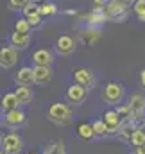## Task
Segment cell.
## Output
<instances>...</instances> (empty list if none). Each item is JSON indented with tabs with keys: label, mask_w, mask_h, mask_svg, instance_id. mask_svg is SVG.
Listing matches in <instances>:
<instances>
[{
	"label": "cell",
	"mask_w": 145,
	"mask_h": 154,
	"mask_svg": "<svg viewBox=\"0 0 145 154\" xmlns=\"http://www.w3.org/2000/svg\"><path fill=\"white\" fill-rule=\"evenodd\" d=\"M134 151H133V154H145V143L143 145H140V147H133Z\"/></svg>",
	"instance_id": "cell-30"
},
{
	"label": "cell",
	"mask_w": 145,
	"mask_h": 154,
	"mask_svg": "<svg viewBox=\"0 0 145 154\" xmlns=\"http://www.w3.org/2000/svg\"><path fill=\"white\" fill-rule=\"evenodd\" d=\"M31 0H7V7L11 9V11H23V7L29 4Z\"/></svg>",
	"instance_id": "cell-26"
},
{
	"label": "cell",
	"mask_w": 145,
	"mask_h": 154,
	"mask_svg": "<svg viewBox=\"0 0 145 154\" xmlns=\"http://www.w3.org/2000/svg\"><path fill=\"white\" fill-rule=\"evenodd\" d=\"M140 84L145 88V68L143 70H140Z\"/></svg>",
	"instance_id": "cell-32"
},
{
	"label": "cell",
	"mask_w": 145,
	"mask_h": 154,
	"mask_svg": "<svg viewBox=\"0 0 145 154\" xmlns=\"http://www.w3.org/2000/svg\"><path fill=\"white\" fill-rule=\"evenodd\" d=\"M9 45H13L18 50H25L31 45V34L27 32H18V31H11L9 32Z\"/></svg>",
	"instance_id": "cell-12"
},
{
	"label": "cell",
	"mask_w": 145,
	"mask_h": 154,
	"mask_svg": "<svg viewBox=\"0 0 145 154\" xmlns=\"http://www.w3.org/2000/svg\"><path fill=\"white\" fill-rule=\"evenodd\" d=\"M77 136H79L82 142H91V140L97 138V134H95V131H93V125H91V124H86V122L77 125Z\"/></svg>",
	"instance_id": "cell-19"
},
{
	"label": "cell",
	"mask_w": 145,
	"mask_h": 154,
	"mask_svg": "<svg viewBox=\"0 0 145 154\" xmlns=\"http://www.w3.org/2000/svg\"><path fill=\"white\" fill-rule=\"evenodd\" d=\"M75 47H77V39L73 38V36H70V34H61L59 38L56 39V43H54V50L59 56H63V57L72 56Z\"/></svg>",
	"instance_id": "cell-4"
},
{
	"label": "cell",
	"mask_w": 145,
	"mask_h": 154,
	"mask_svg": "<svg viewBox=\"0 0 145 154\" xmlns=\"http://www.w3.org/2000/svg\"><path fill=\"white\" fill-rule=\"evenodd\" d=\"M91 125H93V131H95V134H97V136H104V134H108V127H106V124H104V120H102V118L93 120V122H91Z\"/></svg>",
	"instance_id": "cell-25"
},
{
	"label": "cell",
	"mask_w": 145,
	"mask_h": 154,
	"mask_svg": "<svg viewBox=\"0 0 145 154\" xmlns=\"http://www.w3.org/2000/svg\"><path fill=\"white\" fill-rule=\"evenodd\" d=\"M18 100H20V106H25V104H31L32 99H34V93H32V86H16L14 90Z\"/></svg>",
	"instance_id": "cell-18"
},
{
	"label": "cell",
	"mask_w": 145,
	"mask_h": 154,
	"mask_svg": "<svg viewBox=\"0 0 145 154\" xmlns=\"http://www.w3.org/2000/svg\"><path fill=\"white\" fill-rule=\"evenodd\" d=\"M133 13L138 16L140 22H145V0H136L133 4Z\"/></svg>",
	"instance_id": "cell-24"
},
{
	"label": "cell",
	"mask_w": 145,
	"mask_h": 154,
	"mask_svg": "<svg viewBox=\"0 0 145 154\" xmlns=\"http://www.w3.org/2000/svg\"><path fill=\"white\" fill-rule=\"evenodd\" d=\"M18 63V48L13 45H2L0 47V68H13Z\"/></svg>",
	"instance_id": "cell-6"
},
{
	"label": "cell",
	"mask_w": 145,
	"mask_h": 154,
	"mask_svg": "<svg viewBox=\"0 0 145 154\" xmlns=\"http://www.w3.org/2000/svg\"><path fill=\"white\" fill-rule=\"evenodd\" d=\"M48 149L52 151V154H65V143L63 142H54L48 145Z\"/></svg>",
	"instance_id": "cell-29"
},
{
	"label": "cell",
	"mask_w": 145,
	"mask_h": 154,
	"mask_svg": "<svg viewBox=\"0 0 145 154\" xmlns=\"http://www.w3.org/2000/svg\"><path fill=\"white\" fill-rule=\"evenodd\" d=\"M47 116L50 122H54L57 125H66L72 120V108L66 102H54L48 106Z\"/></svg>",
	"instance_id": "cell-2"
},
{
	"label": "cell",
	"mask_w": 145,
	"mask_h": 154,
	"mask_svg": "<svg viewBox=\"0 0 145 154\" xmlns=\"http://www.w3.org/2000/svg\"><path fill=\"white\" fill-rule=\"evenodd\" d=\"M34 65H43V66H52L54 63V52L50 48H36L31 56Z\"/></svg>",
	"instance_id": "cell-11"
},
{
	"label": "cell",
	"mask_w": 145,
	"mask_h": 154,
	"mask_svg": "<svg viewBox=\"0 0 145 154\" xmlns=\"http://www.w3.org/2000/svg\"><path fill=\"white\" fill-rule=\"evenodd\" d=\"M81 34L84 36V41H86V43H90V45H91V43H93L95 39L99 38L100 31H99L97 27H93V25H88V27H86V29H84V31H82Z\"/></svg>",
	"instance_id": "cell-22"
},
{
	"label": "cell",
	"mask_w": 145,
	"mask_h": 154,
	"mask_svg": "<svg viewBox=\"0 0 145 154\" xmlns=\"http://www.w3.org/2000/svg\"><path fill=\"white\" fill-rule=\"evenodd\" d=\"M125 95V88L118 81H108L102 88V100L109 106H118Z\"/></svg>",
	"instance_id": "cell-1"
},
{
	"label": "cell",
	"mask_w": 145,
	"mask_h": 154,
	"mask_svg": "<svg viewBox=\"0 0 145 154\" xmlns=\"http://www.w3.org/2000/svg\"><path fill=\"white\" fill-rule=\"evenodd\" d=\"M27 22L31 23L32 29H39L41 27V22H43V16H41V13H38V14H32V16H27Z\"/></svg>",
	"instance_id": "cell-28"
},
{
	"label": "cell",
	"mask_w": 145,
	"mask_h": 154,
	"mask_svg": "<svg viewBox=\"0 0 145 154\" xmlns=\"http://www.w3.org/2000/svg\"><path fill=\"white\" fill-rule=\"evenodd\" d=\"M29 154H38V152H29Z\"/></svg>",
	"instance_id": "cell-37"
},
{
	"label": "cell",
	"mask_w": 145,
	"mask_h": 154,
	"mask_svg": "<svg viewBox=\"0 0 145 154\" xmlns=\"http://www.w3.org/2000/svg\"><path fill=\"white\" fill-rule=\"evenodd\" d=\"M20 108V100L16 97L14 91H5L2 97H0V109L5 113V111H11V109H16Z\"/></svg>",
	"instance_id": "cell-16"
},
{
	"label": "cell",
	"mask_w": 145,
	"mask_h": 154,
	"mask_svg": "<svg viewBox=\"0 0 145 154\" xmlns=\"http://www.w3.org/2000/svg\"><path fill=\"white\" fill-rule=\"evenodd\" d=\"M72 75H73V82L84 86L88 91L97 86V77L93 74V70H90V68H86V66H81V68H77V70H73Z\"/></svg>",
	"instance_id": "cell-3"
},
{
	"label": "cell",
	"mask_w": 145,
	"mask_h": 154,
	"mask_svg": "<svg viewBox=\"0 0 145 154\" xmlns=\"http://www.w3.org/2000/svg\"><path fill=\"white\" fill-rule=\"evenodd\" d=\"M129 143H131L133 147H140V145H143L145 143V125H138V127L134 129V133H133Z\"/></svg>",
	"instance_id": "cell-21"
},
{
	"label": "cell",
	"mask_w": 145,
	"mask_h": 154,
	"mask_svg": "<svg viewBox=\"0 0 145 154\" xmlns=\"http://www.w3.org/2000/svg\"><path fill=\"white\" fill-rule=\"evenodd\" d=\"M31 2H34V4H43V2H47V0H31Z\"/></svg>",
	"instance_id": "cell-34"
},
{
	"label": "cell",
	"mask_w": 145,
	"mask_h": 154,
	"mask_svg": "<svg viewBox=\"0 0 145 154\" xmlns=\"http://www.w3.org/2000/svg\"><path fill=\"white\" fill-rule=\"evenodd\" d=\"M102 120H104V124H106V127H108V134H118L120 127L124 125V120H122V116L118 115L116 109L106 111L104 116H102Z\"/></svg>",
	"instance_id": "cell-8"
},
{
	"label": "cell",
	"mask_w": 145,
	"mask_h": 154,
	"mask_svg": "<svg viewBox=\"0 0 145 154\" xmlns=\"http://www.w3.org/2000/svg\"><path fill=\"white\" fill-rule=\"evenodd\" d=\"M0 145H2V149H4L5 152L20 154L22 152V147H23V142H22L20 134H16V133H7V134L2 136Z\"/></svg>",
	"instance_id": "cell-5"
},
{
	"label": "cell",
	"mask_w": 145,
	"mask_h": 154,
	"mask_svg": "<svg viewBox=\"0 0 145 154\" xmlns=\"http://www.w3.org/2000/svg\"><path fill=\"white\" fill-rule=\"evenodd\" d=\"M127 104L131 106L134 116H136L138 122H140L142 116H143V113H145V97L142 93H133V95L129 97V102H127Z\"/></svg>",
	"instance_id": "cell-15"
},
{
	"label": "cell",
	"mask_w": 145,
	"mask_h": 154,
	"mask_svg": "<svg viewBox=\"0 0 145 154\" xmlns=\"http://www.w3.org/2000/svg\"><path fill=\"white\" fill-rule=\"evenodd\" d=\"M25 118H27V116L23 113V109H20V108L4 113V122H5V125H9V127H20V125H23V124H25Z\"/></svg>",
	"instance_id": "cell-13"
},
{
	"label": "cell",
	"mask_w": 145,
	"mask_h": 154,
	"mask_svg": "<svg viewBox=\"0 0 145 154\" xmlns=\"http://www.w3.org/2000/svg\"><path fill=\"white\" fill-rule=\"evenodd\" d=\"M39 13V4H34V2H29L25 7H23V11H22V16H32V14H38Z\"/></svg>",
	"instance_id": "cell-27"
},
{
	"label": "cell",
	"mask_w": 145,
	"mask_h": 154,
	"mask_svg": "<svg viewBox=\"0 0 145 154\" xmlns=\"http://www.w3.org/2000/svg\"><path fill=\"white\" fill-rule=\"evenodd\" d=\"M108 20L109 18H108V14H106V7H100V5H95V7L91 9V13L86 16L88 25H93V27L102 25V23H106Z\"/></svg>",
	"instance_id": "cell-14"
},
{
	"label": "cell",
	"mask_w": 145,
	"mask_h": 154,
	"mask_svg": "<svg viewBox=\"0 0 145 154\" xmlns=\"http://www.w3.org/2000/svg\"><path fill=\"white\" fill-rule=\"evenodd\" d=\"M127 7L129 5H125V4H122L118 0H111L106 5V14H108L109 20H122L127 14Z\"/></svg>",
	"instance_id": "cell-10"
},
{
	"label": "cell",
	"mask_w": 145,
	"mask_h": 154,
	"mask_svg": "<svg viewBox=\"0 0 145 154\" xmlns=\"http://www.w3.org/2000/svg\"><path fill=\"white\" fill-rule=\"evenodd\" d=\"M43 154H52V151H50V149H48V147H47V149H45V151H43Z\"/></svg>",
	"instance_id": "cell-35"
},
{
	"label": "cell",
	"mask_w": 145,
	"mask_h": 154,
	"mask_svg": "<svg viewBox=\"0 0 145 154\" xmlns=\"http://www.w3.org/2000/svg\"><path fill=\"white\" fill-rule=\"evenodd\" d=\"M0 154H9V152H5V151H4V149H0Z\"/></svg>",
	"instance_id": "cell-36"
},
{
	"label": "cell",
	"mask_w": 145,
	"mask_h": 154,
	"mask_svg": "<svg viewBox=\"0 0 145 154\" xmlns=\"http://www.w3.org/2000/svg\"><path fill=\"white\" fill-rule=\"evenodd\" d=\"M118 2H122V4H125V5H133L136 0H118Z\"/></svg>",
	"instance_id": "cell-33"
},
{
	"label": "cell",
	"mask_w": 145,
	"mask_h": 154,
	"mask_svg": "<svg viewBox=\"0 0 145 154\" xmlns=\"http://www.w3.org/2000/svg\"><path fill=\"white\" fill-rule=\"evenodd\" d=\"M57 11H59V9H57V4H56V2L47 0V2L39 4V13H41L43 18H50V16L57 14Z\"/></svg>",
	"instance_id": "cell-20"
},
{
	"label": "cell",
	"mask_w": 145,
	"mask_h": 154,
	"mask_svg": "<svg viewBox=\"0 0 145 154\" xmlns=\"http://www.w3.org/2000/svg\"><path fill=\"white\" fill-rule=\"evenodd\" d=\"M14 31H18V32H27V34H31V31H32V27H31V23L27 22V18H18V20H14V27H13Z\"/></svg>",
	"instance_id": "cell-23"
},
{
	"label": "cell",
	"mask_w": 145,
	"mask_h": 154,
	"mask_svg": "<svg viewBox=\"0 0 145 154\" xmlns=\"http://www.w3.org/2000/svg\"><path fill=\"white\" fill-rule=\"evenodd\" d=\"M14 82L16 86H32L34 82V66H22L14 74Z\"/></svg>",
	"instance_id": "cell-9"
},
{
	"label": "cell",
	"mask_w": 145,
	"mask_h": 154,
	"mask_svg": "<svg viewBox=\"0 0 145 154\" xmlns=\"http://www.w3.org/2000/svg\"><path fill=\"white\" fill-rule=\"evenodd\" d=\"M86 95H88V90L77 82H72L68 88H66V100L73 104V106H79L86 100Z\"/></svg>",
	"instance_id": "cell-7"
},
{
	"label": "cell",
	"mask_w": 145,
	"mask_h": 154,
	"mask_svg": "<svg viewBox=\"0 0 145 154\" xmlns=\"http://www.w3.org/2000/svg\"><path fill=\"white\" fill-rule=\"evenodd\" d=\"M109 2H111V0H93V4H95V5H100V7H106Z\"/></svg>",
	"instance_id": "cell-31"
},
{
	"label": "cell",
	"mask_w": 145,
	"mask_h": 154,
	"mask_svg": "<svg viewBox=\"0 0 145 154\" xmlns=\"http://www.w3.org/2000/svg\"><path fill=\"white\" fill-rule=\"evenodd\" d=\"M52 79V68L50 66H43V65H36L34 66V82L43 86Z\"/></svg>",
	"instance_id": "cell-17"
}]
</instances>
